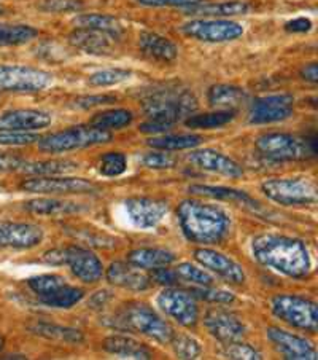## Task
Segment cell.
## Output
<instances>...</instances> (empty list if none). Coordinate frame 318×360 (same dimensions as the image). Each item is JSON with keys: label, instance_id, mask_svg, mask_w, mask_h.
I'll use <instances>...</instances> for the list:
<instances>
[{"label": "cell", "instance_id": "d6986e66", "mask_svg": "<svg viewBox=\"0 0 318 360\" xmlns=\"http://www.w3.org/2000/svg\"><path fill=\"white\" fill-rule=\"evenodd\" d=\"M266 337L274 345L281 356L291 360H315L317 349L312 341L305 340L298 335H293L286 330L277 327H269L266 330Z\"/></svg>", "mask_w": 318, "mask_h": 360}, {"label": "cell", "instance_id": "836d02e7", "mask_svg": "<svg viewBox=\"0 0 318 360\" xmlns=\"http://www.w3.org/2000/svg\"><path fill=\"white\" fill-rule=\"evenodd\" d=\"M202 137L199 134H169L152 137L148 141V146L156 150H163V152H178V150L196 148L202 143Z\"/></svg>", "mask_w": 318, "mask_h": 360}, {"label": "cell", "instance_id": "db71d44e", "mask_svg": "<svg viewBox=\"0 0 318 360\" xmlns=\"http://www.w3.org/2000/svg\"><path fill=\"white\" fill-rule=\"evenodd\" d=\"M285 29L288 32H293V34H298V32H309L312 29V21L309 20V18H295V20L288 21L285 24Z\"/></svg>", "mask_w": 318, "mask_h": 360}, {"label": "cell", "instance_id": "6da1fadb", "mask_svg": "<svg viewBox=\"0 0 318 360\" xmlns=\"http://www.w3.org/2000/svg\"><path fill=\"white\" fill-rule=\"evenodd\" d=\"M251 254L260 265L293 279L305 278L312 269L307 245L296 238L272 233L258 235L251 239Z\"/></svg>", "mask_w": 318, "mask_h": 360}, {"label": "cell", "instance_id": "11a10c76", "mask_svg": "<svg viewBox=\"0 0 318 360\" xmlns=\"http://www.w3.org/2000/svg\"><path fill=\"white\" fill-rule=\"evenodd\" d=\"M299 74H301V77L305 82L317 83L318 82V65H317V63L305 64Z\"/></svg>", "mask_w": 318, "mask_h": 360}, {"label": "cell", "instance_id": "f35d334b", "mask_svg": "<svg viewBox=\"0 0 318 360\" xmlns=\"http://www.w3.org/2000/svg\"><path fill=\"white\" fill-rule=\"evenodd\" d=\"M132 72L119 68L112 69H102L94 72L88 77V85L94 88H107V86H115L119 83H124L131 79Z\"/></svg>", "mask_w": 318, "mask_h": 360}, {"label": "cell", "instance_id": "8992f818", "mask_svg": "<svg viewBox=\"0 0 318 360\" xmlns=\"http://www.w3.org/2000/svg\"><path fill=\"white\" fill-rule=\"evenodd\" d=\"M27 285L40 303L56 309H69L80 303L85 292L80 287L72 285L61 274L48 273L27 279Z\"/></svg>", "mask_w": 318, "mask_h": 360}, {"label": "cell", "instance_id": "4316f807", "mask_svg": "<svg viewBox=\"0 0 318 360\" xmlns=\"http://www.w3.org/2000/svg\"><path fill=\"white\" fill-rule=\"evenodd\" d=\"M190 16H208V18H226L245 15L250 11V5L242 0H227V2H199L193 7L183 8Z\"/></svg>", "mask_w": 318, "mask_h": 360}, {"label": "cell", "instance_id": "7402d4cb", "mask_svg": "<svg viewBox=\"0 0 318 360\" xmlns=\"http://www.w3.org/2000/svg\"><path fill=\"white\" fill-rule=\"evenodd\" d=\"M51 113L37 109H16L0 115V131H35L50 126Z\"/></svg>", "mask_w": 318, "mask_h": 360}, {"label": "cell", "instance_id": "1f68e13d", "mask_svg": "<svg viewBox=\"0 0 318 360\" xmlns=\"http://www.w3.org/2000/svg\"><path fill=\"white\" fill-rule=\"evenodd\" d=\"M74 24L77 27L93 29V31H99L104 34L112 35L113 39H119L126 32L124 24L115 16L110 15H100V13H86L78 15Z\"/></svg>", "mask_w": 318, "mask_h": 360}, {"label": "cell", "instance_id": "681fc988", "mask_svg": "<svg viewBox=\"0 0 318 360\" xmlns=\"http://www.w3.org/2000/svg\"><path fill=\"white\" fill-rule=\"evenodd\" d=\"M117 101L115 96H109V94H94V96H83V98L75 99V107L78 109H94V107H100V105H109L113 104Z\"/></svg>", "mask_w": 318, "mask_h": 360}, {"label": "cell", "instance_id": "f546056e", "mask_svg": "<svg viewBox=\"0 0 318 360\" xmlns=\"http://www.w3.org/2000/svg\"><path fill=\"white\" fill-rule=\"evenodd\" d=\"M24 209L27 212L35 215H46V217H53V215H67V214H77L81 212L83 207L80 202L67 201V200H56V198H39V200L27 201L24 204Z\"/></svg>", "mask_w": 318, "mask_h": 360}, {"label": "cell", "instance_id": "ab89813d", "mask_svg": "<svg viewBox=\"0 0 318 360\" xmlns=\"http://www.w3.org/2000/svg\"><path fill=\"white\" fill-rule=\"evenodd\" d=\"M128 169V160L123 153L109 152L99 161V172L105 177H118Z\"/></svg>", "mask_w": 318, "mask_h": 360}, {"label": "cell", "instance_id": "f1b7e54d", "mask_svg": "<svg viewBox=\"0 0 318 360\" xmlns=\"http://www.w3.org/2000/svg\"><path fill=\"white\" fill-rule=\"evenodd\" d=\"M190 191L194 195L213 198V200L237 202L239 206L249 207V209H251V211L260 209V202L255 201L253 198L245 193V191H242V190L227 188V187H213V185H191Z\"/></svg>", "mask_w": 318, "mask_h": 360}, {"label": "cell", "instance_id": "b9f144b4", "mask_svg": "<svg viewBox=\"0 0 318 360\" xmlns=\"http://www.w3.org/2000/svg\"><path fill=\"white\" fill-rule=\"evenodd\" d=\"M171 343L178 359H197L202 352L199 343L194 338L188 337V335L173 333Z\"/></svg>", "mask_w": 318, "mask_h": 360}, {"label": "cell", "instance_id": "ac0fdd59", "mask_svg": "<svg viewBox=\"0 0 318 360\" xmlns=\"http://www.w3.org/2000/svg\"><path fill=\"white\" fill-rule=\"evenodd\" d=\"M44 241V230L34 224L0 221V249H32Z\"/></svg>", "mask_w": 318, "mask_h": 360}, {"label": "cell", "instance_id": "5b68a950", "mask_svg": "<svg viewBox=\"0 0 318 360\" xmlns=\"http://www.w3.org/2000/svg\"><path fill=\"white\" fill-rule=\"evenodd\" d=\"M117 323L124 330L145 335L159 343H171L173 328L153 308L143 303L126 304L119 311Z\"/></svg>", "mask_w": 318, "mask_h": 360}, {"label": "cell", "instance_id": "7bdbcfd3", "mask_svg": "<svg viewBox=\"0 0 318 360\" xmlns=\"http://www.w3.org/2000/svg\"><path fill=\"white\" fill-rule=\"evenodd\" d=\"M191 295L197 300H204L208 303H232L234 293L221 289H210V285H199L197 289L190 290Z\"/></svg>", "mask_w": 318, "mask_h": 360}, {"label": "cell", "instance_id": "2e32d148", "mask_svg": "<svg viewBox=\"0 0 318 360\" xmlns=\"http://www.w3.org/2000/svg\"><path fill=\"white\" fill-rule=\"evenodd\" d=\"M293 99L291 94H271L256 98L250 104L249 122L251 124H269L284 122L293 115Z\"/></svg>", "mask_w": 318, "mask_h": 360}, {"label": "cell", "instance_id": "e575fe53", "mask_svg": "<svg viewBox=\"0 0 318 360\" xmlns=\"http://www.w3.org/2000/svg\"><path fill=\"white\" fill-rule=\"evenodd\" d=\"M78 169V165L70 160H45V161H24L21 172L34 176H53V174H67Z\"/></svg>", "mask_w": 318, "mask_h": 360}, {"label": "cell", "instance_id": "d4e9b609", "mask_svg": "<svg viewBox=\"0 0 318 360\" xmlns=\"http://www.w3.org/2000/svg\"><path fill=\"white\" fill-rule=\"evenodd\" d=\"M140 51L152 61L173 63L178 56V48L172 40L154 32H142L139 37Z\"/></svg>", "mask_w": 318, "mask_h": 360}, {"label": "cell", "instance_id": "484cf974", "mask_svg": "<svg viewBox=\"0 0 318 360\" xmlns=\"http://www.w3.org/2000/svg\"><path fill=\"white\" fill-rule=\"evenodd\" d=\"M102 349L119 359H152L148 347L124 335H112L102 341Z\"/></svg>", "mask_w": 318, "mask_h": 360}, {"label": "cell", "instance_id": "44dd1931", "mask_svg": "<svg viewBox=\"0 0 318 360\" xmlns=\"http://www.w3.org/2000/svg\"><path fill=\"white\" fill-rule=\"evenodd\" d=\"M194 259L197 263H201L204 268L210 269V271L221 276L231 284H242L245 282V273L242 266L237 262H234L230 257L221 254V252L212 250V249H196Z\"/></svg>", "mask_w": 318, "mask_h": 360}, {"label": "cell", "instance_id": "ffe728a7", "mask_svg": "<svg viewBox=\"0 0 318 360\" xmlns=\"http://www.w3.org/2000/svg\"><path fill=\"white\" fill-rule=\"evenodd\" d=\"M188 160L191 165L196 167H201L204 171L220 174V176L230 177V179H239L244 176L242 166L234 161L232 158L226 157L221 152L212 148H204V150H194L193 153L188 155Z\"/></svg>", "mask_w": 318, "mask_h": 360}, {"label": "cell", "instance_id": "816d5d0a", "mask_svg": "<svg viewBox=\"0 0 318 360\" xmlns=\"http://www.w3.org/2000/svg\"><path fill=\"white\" fill-rule=\"evenodd\" d=\"M150 279L154 281L156 284H163V285H175L178 282L175 269H171L167 266H159V268L152 269V273H150Z\"/></svg>", "mask_w": 318, "mask_h": 360}, {"label": "cell", "instance_id": "4fadbf2b", "mask_svg": "<svg viewBox=\"0 0 318 360\" xmlns=\"http://www.w3.org/2000/svg\"><path fill=\"white\" fill-rule=\"evenodd\" d=\"M156 303L163 313L183 327H194L197 319H199L196 298L187 290L169 285L159 293Z\"/></svg>", "mask_w": 318, "mask_h": 360}, {"label": "cell", "instance_id": "f5cc1de1", "mask_svg": "<svg viewBox=\"0 0 318 360\" xmlns=\"http://www.w3.org/2000/svg\"><path fill=\"white\" fill-rule=\"evenodd\" d=\"M24 161L20 157H13V155H5L0 153V172H8V171H20Z\"/></svg>", "mask_w": 318, "mask_h": 360}, {"label": "cell", "instance_id": "3957f363", "mask_svg": "<svg viewBox=\"0 0 318 360\" xmlns=\"http://www.w3.org/2000/svg\"><path fill=\"white\" fill-rule=\"evenodd\" d=\"M197 109V99L187 89H159L143 101V112L148 120L139 126L143 134H164L182 118L190 117Z\"/></svg>", "mask_w": 318, "mask_h": 360}, {"label": "cell", "instance_id": "8d00e7d4", "mask_svg": "<svg viewBox=\"0 0 318 360\" xmlns=\"http://www.w3.org/2000/svg\"><path fill=\"white\" fill-rule=\"evenodd\" d=\"M39 35V31L27 24L0 22V46H18L31 41Z\"/></svg>", "mask_w": 318, "mask_h": 360}, {"label": "cell", "instance_id": "7dc6e473", "mask_svg": "<svg viewBox=\"0 0 318 360\" xmlns=\"http://www.w3.org/2000/svg\"><path fill=\"white\" fill-rule=\"evenodd\" d=\"M40 10L48 13H65V11H77L83 7L80 0H41Z\"/></svg>", "mask_w": 318, "mask_h": 360}, {"label": "cell", "instance_id": "e0dca14e", "mask_svg": "<svg viewBox=\"0 0 318 360\" xmlns=\"http://www.w3.org/2000/svg\"><path fill=\"white\" fill-rule=\"evenodd\" d=\"M204 326L213 338L225 345L241 341L245 335V326L242 321L236 314L221 308L208 309L206 317H204Z\"/></svg>", "mask_w": 318, "mask_h": 360}, {"label": "cell", "instance_id": "9f6ffc18", "mask_svg": "<svg viewBox=\"0 0 318 360\" xmlns=\"http://www.w3.org/2000/svg\"><path fill=\"white\" fill-rule=\"evenodd\" d=\"M4 345H5V338L2 337V335H0V349H2Z\"/></svg>", "mask_w": 318, "mask_h": 360}, {"label": "cell", "instance_id": "5bb4252c", "mask_svg": "<svg viewBox=\"0 0 318 360\" xmlns=\"http://www.w3.org/2000/svg\"><path fill=\"white\" fill-rule=\"evenodd\" d=\"M123 209L132 226L140 228V230H152L164 220L169 212V204L156 198L135 196L126 200Z\"/></svg>", "mask_w": 318, "mask_h": 360}, {"label": "cell", "instance_id": "7a4b0ae2", "mask_svg": "<svg viewBox=\"0 0 318 360\" xmlns=\"http://www.w3.org/2000/svg\"><path fill=\"white\" fill-rule=\"evenodd\" d=\"M185 238L194 244H217L230 233L231 220L223 209L197 200H185L177 209Z\"/></svg>", "mask_w": 318, "mask_h": 360}, {"label": "cell", "instance_id": "30bf717a", "mask_svg": "<svg viewBox=\"0 0 318 360\" xmlns=\"http://www.w3.org/2000/svg\"><path fill=\"white\" fill-rule=\"evenodd\" d=\"M263 193L280 206H310L317 202V185L309 179H271L261 184Z\"/></svg>", "mask_w": 318, "mask_h": 360}, {"label": "cell", "instance_id": "4dcf8cb0", "mask_svg": "<svg viewBox=\"0 0 318 360\" xmlns=\"http://www.w3.org/2000/svg\"><path fill=\"white\" fill-rule=\"evenodd\" d=\"M175 262V255L166 249L142 248L128 254V263L139 269H154L159 266H169Z\"/></svg>", "mask_w": 318, "mask_h": 360}, {"label": "cell", "instance_id": "cb8c5ba5", "mask_svg": "<svg viewBox=\"0 0 318 360\" xmlns=\"http://www.w3.org/2000/svg\"><path fill=\"white\" fill-rule=\"evenodd\" d=\"M105 278L112 285L121 287V289L126 290L142 292L147 290L148 287L152 285L150 276L143 274L139 268L124 262H113L112 265L107 268Z\"/></svg>", "mask_w": 318, "mask_h": 360}, {"label": "cell", "instance_id": "f6af8a7d", "mask_svg": "<svg viewBox=\"0 0 318 360\" xmlns=\"http://www.w3.org/2000/svg\"><path fill=\"white\" fill-rule=\"evenodd\" d=\"M142 166L150 167V169H171L175 166V158L171 153L164 152H150L140 158Z\"/></svg>", "mask_w": 318, "mask_h": 360}, {"label": "cell", "instance_id": "ee69618b", "mask_svg": "<svg viewBox=\"0 0 318 360\" xmlns=\"http://www.w3.org/2000/svg\"><path fill=\"white\" fill-rule=\"evenodd\" d=\"M37 141L39 136L29 133V131H0V146L21 147Z\"/></svg>", "mask_w": 318, "mask_h": 360}, {"label": "cell", "instance_id": "8fae6325", "mask_svg": "<svg viewBox=\"0 0 318 360\" xmlns=\"http://www.w3.org/2000/svg\"><path fill=\"white\" fill-rule=\"evenodd\" d=\"M53 83L50 72L29 65L0 64V91L2 93H37Z\"/></svg>", "mask_w": 318, "mask_h": 360}, {"label": "cell", "instance_id": "d6a6232c", "mask_svg": "<svg viewBox=\"0 0 318 360\" xmlns=\"http://www.w3.org/2000/svg\"><path fill=\"white\" fill-rule=\"evenodd\" d=\"M29 328H31L35 335H40V337L53 340V341H61V343L78 345L83 341V333L80 330L56 326V323L35 322Z\"/></svg>", "mask_w": 318, "mask_h": 360}, {"label": "cell", "instance_id": "7c38bea8", "mask_svg": "<svg viewBox=\"0 0 318 360\" xmlns=\"http://www.w3.org/2000/svg\"><path fill=\"white\" fill-rule=\"evenodd\" d=\"M187 37L196 39L206 44H225V41L237 40L244 35V26L236 21L221 20H191L180 27Z\"/></svg>", "mask_w": 318, "mask_h": 360}, {"label": "cell", "instance_id": "bcb514c9", "mask_svg": "<svg viewBox=\"0 0 318 360\" xmlns=\"http://www.w3.org/2000/svg\"><path fill=\"white\" fill-rule=\"evenodd\" d=\"M225 356L227 359H236V360H260L263 359L261 354L258 352L255 347H251L241 341H234V343H227L225 349Z\"/></svg>", "mask_w": 318, "mask_h": 360}, {"label": "cell", "instance_id": "ba28073f", "mask_svg": "<svg viewBox=\"0 0 318 360\" xmlns=\"http://www.w3.org/2000/svg\"><path fill=\"white\" fill-rule=\"evenodd\" d=\"M112 141L109 131H102L94 126H72L69 129L58 131V133L39 137V148L48 153H64L72 150L100 146Z\"/></svg>", "mask_w": 318, "mask_h": 360}, {"label": "cell", "instance_id": "9a60e30c", "mask_svg": "<svg viewBox=\"0 0 318 360\" xmlns=\"http://www.w3.org/2000/svg\"><path fill=\"white\" fill-rule=\"evenodd\" d=\"M20 188L29 193L41 195H81L94 193L98 187L93 182L81 177H48L39 176L21 182Z\"/></svg>", "mask_w": 318, "mask_h": 360}, {"label": "cell", "instance_id": "83f0119b", "mask_svg": "<svg viewBox=\"0 0 318 360\" xmlns=\"http://www.w3.org/2000/svg\"><path fill=\"white\" fill-rule=\"evenodd\" d=\"M207 101L217 110H237L249 101V94L234 85H213L208 89Z\"/></svg>", "mask_w": 318, "mask_h": 360}, {"label": "cell", "instance_id": "603a6c76", "mask_svg": "<svg viewBox=\"0 0 318 360\" xmlns=\"http://www.w3.org/2000/svg\"><path fill=\"white\" fill-rule=\"evenodd\" d=\"M112 35L93 31V29L85 27H77L74 32H70L69 41L72 46H75L77 50H81L88 53V55L94 56H109L115 50V41Z\"/></svg>", "mask_w": 318, "mask_h": 360}, {"label": "cell", "instance_id": "6f0895ef", "mask_svg": "<svg viewBox=\"0 0 318 360\" xmlns=\"http://www.w3.org/2000/svg\"><path fill=\"white\" fill-rule=\"evenodd\" d=\"M0 13H2V8H0Z\"/></svg>", "mask_w": 318, "mask_h": 360}, {"label": "cell", "instance_id": "f907efd6", "mask_svg": "<svg viewBox=\"0 0 318 360\" xmlns=\"http://www.w3.org/2000/svg\"><path fill=\"white\" fill-rule=\"evenodd\" d=\"M137 4L143 5V7H153V8H188L193 5L202 2V0H135Z\"/></svg>", "mask_w": 318, "mask_h": 360}, {"label": "cell", "instance_id": "9c48e42d", "mask_svg": "<svg viewBox=\"0 0 318 360\" xmlns=\"http://www.w3.org/2000/svg\"><path fill=\"white\" fill-rule=\"evenodd\" d=\"M271 311L288 326L315 333L318 328L317 304L299 295H277L271 300Z\"/></svg>", "mask_w": 318, "mask_h": 360}, {"label": "cell", "instance_id": "d590c367", "mask_svg": "<svg viewBox=\"0 0 318 360\" xmlns=\"http://www.w3.org/2000/svg\"><path fill=\"white\" fill-rule=\"evenodd\" d=\"M236 118V110H215L201 115H193L185 120V124L191 129H217L223 128L227 123H231Z\"/></svg>", "mask_w": 318, "mask_h": 360}, {"label": "cell", "instance_id": "74e56055", "mask_svg": "<svg viewBox=\"0 0 318 360\" xmlns=\"http://www.w3.org/2000/svg\"><path fill=\"white\" fill-rule=\"evenodd\" d=\"M132 120H134V115H132L131 110L112 109L95 113L89 124L102 131H112L126 128V126H129L132 123Z\"/></svg>", "mask_w": 318, "mask_h": 360}, {"label": "cell", "instance_id": "60d3db41", "mask_svg": "<svg viewBox=\"0 0 318 360\" xmlns=\"http://www.w3.org/2000/svg\"><path fill=\"white\" fill-rule=\"evenodd\" d=\"M175 274L178 279L190 282V284H194V285H212L213 284V278L207 271H204V269L191 265V263H187V262L180 263V265L175 268Z\"/></svg>", "mask_w": 318, "mask_h": 360}, {"label": "cell", "instance_id": "277c9868", "mask_svg": "<svg viewBox=\"0 0 318 360\" xmlns=\"http://www.w3.org/2000/svg\"><path fill=\"white\" fill-rule=\"evenodd\" d=\"M255 146L264 158L272 161H301L317 155L315 136L303 139L286 133H269L258 137Z\"/></svg>", "mask_w": 318, "mask_h": 360}, {"label": "cell", "instance_id": "c3c4849f", "mask_svg": "<svg viewBox=\"0 0 318 360\" xmlns=\"http://www.w3.org/2000/svg\"><path fill=\"white\" fill-rule=\"evenodd\" d=\"M75 236L80 239V241L86 243V244H94L98 245V248H115L117 241L113 239L112 236L105 235V233H99V231H88V230H81V231H77Z\"/></svg>", "mask_w": 318, "mask_h": 360}, {"label": "cell", "instance_id": "52a82bcc", "mask_svg": "<svg viewBox=\"0 0 318 360\" xmlns=\"http://www.w3.org/2000/svg\"><path fill=\"white\" fill-rule=\"evenodd\" d=\"M41 260L48 265L69 266L75 278L85 282V284H95L104 274V266H102L99 257L94 255L91 250L78 248V245L48 250Z\"/></svg>", "mask_w": 318, "mask_h": 360}]
</instances>
